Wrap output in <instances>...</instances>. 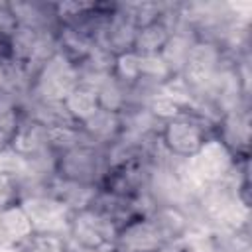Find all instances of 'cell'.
<instances>
[{"label": "cell", "mask_w": 252, "mask_h": 252, "mask_svg": "<svg viewBox=\"0 0 252 252\" xmlns=\"http://www.w3.org/2000/svg\"><path fill=\"white\" fill-rule=\"evenodd\" d=\"M169 35H171L169 26H167L161 18H158L156 22L138 28L136 39H134V51H136L138 55L159 53L161 47L165 45V41L169 39Z\"/></svg>", "instance_id": "16"}, {"label": "cell", "mask_w": 252, "mask_h": 252, "mask_svg": "<svg viewBox=\"0 0 252 252\" xmlns=\"http://www.w3.org/2000/svg\"><path fill=\"white\" fill-rule=\"evenodd\" d=\"M12 14L18 26L32 28L37 32H57L59 20L55 12V2L41 0H10Z\"/></svg>", "instance_id": "10"}, {"label": "cell", "mask_w": 252, "mask_h": 252, "mask_svg": "<svg viewBox=\"0 0 252 252\" xmlns=\"http://www.w3.org/2000/svg\"><path fill=\"white\" fill-rule=\"evenodd\" d=\"M146 108L152 112V116H154L156 120H159V122L163 124V122H169V120L177 118V116L183 112L185 106H183L181 102H177L175 98H171L169 94L158 91V93L150 98V102H148Z\"/></svg>", "instance_id": "22"}, {"label": "cell", "mask_w": 252, "mask_h": 252, "mask_svg": "<svg viewBox=\"0 0 252 252\" xmlns=\"http://www.w3.org/2000/svg\"><path fill=\"white\" fill-rule=\"evenodd\" d=\"M112 75L124 85H134L140 79V55L136 51H126L116 55Z\"/></svg>", "instance_id": "23"}, {"label": "cell", "mask_w": 252, "mask_h": 252, "mask_svg": "<svg viewBox=\"0 0 252 252\" xmlns=\"http://www.w3.org/2000/svg\"><path fill=\"white\" fill-rule=\"evenodd\" d=\"M47 148H49V128L26 116L8 142V150L22 159L32 158Z\"/></svg>", "instance_id": "12"}, {"label": "cell", "mask_w": 252, "mask_h": 252, "mask_svg": "<svg viewBox=\"0 0 252 252\" xmlns=\"http://www.w3.org/2000/svg\"><path fill=\"white\" fill-rule=\"evenodd\" d=\"M22 209L30 217L33 230H53L65 232L67 219L71 211L55 197L47 193H32L22 199Z\"/></svg>", "instance_id": "5"}, {"label": "cell", "mask_w": 252, "mask_h": 252, "mask_svg": "<svg viewBox=\"0 0 252 252\" xmlns=\"http://www.w3.org/2000/svg\"><path fill=\"white\" fill-rule=\"evenodd\" d=\"M16 28H18V24H16L14 14H12L10 0H0V37L10 39L12 33L16 32Z\"/></svg>", "instance_id": "24"}, {"label": "cell", "mask_w": 252, "mask_h": 252, "mask_svg": "<svg viewBox=\"0 0 252 252\" xmlns=\"http://www.w3.org/2000/svg\"><path fill=\"white\" fill-rule=\"evenodd\" d=\"M136 32H138V28L132 20V2H128V0L116 2L114 0V12L106 24L100 43H96V45L106 47L112 55L134 51Z\"/></svg>", "instance_id": "6"}, {"label": "cell", "mask_w": 252, "mask_h": 252, "mask_svg": "<svg viewBox=\"0 0 252 252\" xmlns=\"http://www.w3.org/2000/svg\"><path fill=\"white\" fill-rule=\"evenodd\" d=\"M112 248L114 252H158L163 244L148 217H136L118 228Z\"/></svg>", "instance_id": "8"}, {"label": "cell", "mask_w": 252, "mask_h": 252, "mask_svg": "<svg viewBox=\"0 0 252 252\" xmlns=\"http://www.w3.org/2000/svg\"><path fill=\"white\" fill-rule=\"evenodd\" d=\"M148 220L156 228L159 240L163 246H171L175 242H181L189 234V219L183 209L169 207V205H158L150 211Z\"/></svg>", "instance_id": "11"}, {"label": "cell", "mask_w": 252, "mask_h": 252, "mask_svg": "<svg viewBox=\"0 0 252 252\" xmlns=\"http://www.w3.org/2000/svg\"><path fill=\"white\" fill-rule=\"evenodd\" d=\"M234 163H236V158L217 138H209L203 144V148L189 159V167L193 175L203 185L224 181L232 171Z\"/></svg>", "instance_id": "4"}, {"label": "cell", "mask_w": 252, "mask_h": 252, "mask_svg": "<svg viewBox=\"0 0 252 252\" xmlns=\"http://www.w3.org/2000/svg\"><path fill=\"white\" fill-rule=\"evenodd\" d=\"M20 252H65L69 248L65 232L33 230L20 246Z\"/></svg>", "instance_id": "19"}, {"label": "cell", "mask_w": 252, "mask_h": 252, "mask_svg": "<svg viewBox=\"0 0 252 252\" xmlns=\"http://www.w3.org/2000/svg\"><path fill=\"white\" fill-rule=\"evenodd\" d=\"M79 130L89 144L98 146V148H106L112 142H116L124 132L122 114L98 106L94 110V114H91L85 122L79 124Z\"/></svg>", "instance_id": "9"}, {"label": "cell", "mask_w": 252, "mask_h": 252, "mask_svg": "<svg viewBox=\"0 0 252 252\" xmlns=\"http://www.w3.org/2000/svg\"><path fill=\"white\" fill-rule=\"evenodd\" d=\"M193 41H195L193 35L183 33V32H173L169 35V39L165 41V45L161 47L159 57L163 59L165 67L169 69V73L173 77L181 75L185 71V65L189 61V53H191Z\"/></svg>", "instance_id": "14"}, {"label": "cell", "mask_w": 252, "mask_h": 252, "mask_svg": "<svg viewBox=\"0 0 252 252\" xmlns=\"http://www.w3.org/2000/svg\"><path fill=\"white\" fill-rule=\"evenodd\" d=\"M41 33H43V32H37V30H32V28H24V26H18L16 32H14L12 37H10L12 61L30 65L32 59H33V53H35V49H37V43H39Z\"/></svg>", "instance_id": "18"}, {"label": "cell", "mask_w": 252, "mask_h": 252, "mask_svg": "<svg viewBox=\"0 0 252 252\" xmlns=\"http://www.w3.org/2000/svg\"><path fill=\"white\" fill-rule=\"evenodd\" d=\"M128 87L120 83L114 75L104 77L98 85H96V94H98V104L100 108L106 110H114V112H122L128 106Z\"/></svg>", "instance_id": "17"}, {"label": "cell", "mask_w": 252, "mask_h": 252, "mask_svg": "<svg viewBox=\"0 0 252 252\" xmlns=\"http://www.w3.org/2000/svg\"><path fill=\"white\" fill-rule=\"evenodd\" d=\"M77 65L57 51L49 61H45L37 69L30 96L45 102H61L77 87Z\"/></svg>", "instance_id": "2"}, {"label": "cell", "mask_w": 252, "mask_h": 252, "mask_svg": "<svg viewBox=\"0 0 252 252\" xmlns=\"http://www.w3.org/2000/svg\"><path fill=\"white\" fill-rule=\"evenodd\" d=\"M24 199V183L18 171L0 169V213L20 205Z\"/></svg>", "instance_id": "21"}, {"label": "cell", "mask_w": 252, "mask_h": 252, "mask_svg": "<svg viewBox=\"0 0 252 252\" xmlns=\"http://www.w3.org/2000/svg\"><path fill=\"white\" fill-rule=\"evenodd\" d=\"M108 171L104 148L89 144L85 138L75 148L57 156L55 161V177L71 183L98 187Z\"/></svg>", "instance_id": "1"}, {"label": "cell", "mask_w": 252, "mask_h": 252, "mask_svg": "<svg viewBox=\"0 0 252 252\" xmlns=\"http://www.w3.org/2000/svg\"><path fill=\"white\" fill-rule=\"evenodd\" d=\"M33 232V224L22 205L10 207L0 213V248L20 246Z\"/></svg>", "instance_id": "13"}, {"label": "cell", "mask_w": 252, "mask_h": 252, "mask_svg": "<svg viewBox=\"0 0 252 252\" xmlns=\"http://www.w3.org/2000/svg\"><path fill=\"white\" fill-rule=\"evenodd\" d=\"M173 75L169 73V69L165 67L163 59L159 57V53H150V55H140V79L142 83L161 89Z\"/></svg>", "instance_id": "20"}, {"label": "cell", "mask_w": 252, "mask_h": 252, "mask_svg": "<svg viewBox=\"0 0 252 252\" xmlns=\"http://www.w3.org/2000/svg\"><path fill=\"white\" fill-rule=\"evenodd\" d=\"M116 224L96 215L91 209L71 211L65 226V236L71 248H102L114 242Z\"/></svg>", "instance_id": "3"}, {"label": "cell", "mask_w": 252, "mask_h": 252, "mask_svg": "<svg viewBox=\"0 0 252 252\" xmlns=\"http://www.w3.org/2000/svg\"><path fill=\"white\" fill-rule=\"evenodd\" d=\"M65 252H73V248H71V246H69V248H67V250H65Z\"/></svg>", "instance_id": "25"}, {"label": "cell", "mask_w": 252, "mask_h": 252, "mask_svg": "<svg viewBox=\"0 0 252 252\" xmlns=\"http://www.w3.org/2000/svg\"><path fill=\"white\" fill-rule=\"evenodd\" d=\"M234 158L250 156V110H238L220 116L215 136Z\"/></svg>", "instance_id": "7"}, {"label": "cell", "mask_w": 252, "mask_h": 252, "mask_svg": "<svg viewBox=\"0 0 252 252\" xmlns=\"http://www.w3.org/2000/svg\"><path fill=\"white\" fill-rule=\"evenodd\" d=\"M63 104H65L67 112L71 114V118L77 124L85 122L100 106L98 104L96 89L94 87H89V85H83V83H77V87L63 98Z\"/></svg>", "instance_id": "15"}]
</instances>
